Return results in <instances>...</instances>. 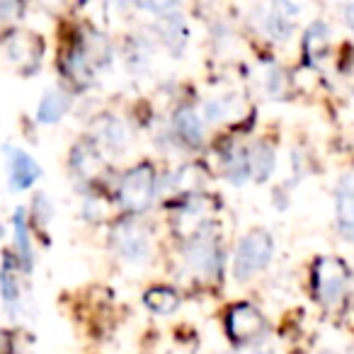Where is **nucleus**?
<instances>
[{"label": "nucleus", "mask_w": 354, "mask_h": 354, "mask_svg": "<svg viewBox=\"0 0 354 354\" xmlns=\"http://www.w3.org/2000/svg\"><path fill=\"white\" fill-rule=\"evenodd\" d=\"M158 35H160L162 44H165L172 54H180L189 39V30H187V25H185L183 15H160Z\"/></svg>", "instance_id": "16"}, {"label": "nucleus", "mask_w": 354, "mask_h": 354, "mask_svg": "<svg viewBox=\"0 0 354 354\" xmlns=\"http://www.w3.org/2000/svg\"><path fill=\"white\" fill-rule=\"evenodd\" d=\"M310 286L318 304H323L325 308H335L337 304H342L349 289L347 265L339 257H320L310 272Z\"/></svg>", "instance_id": "2"}, {"label": "nucleus", "mask_w": 354, "mask_h": 354, "mask_svg": "<svg viewBox=\"0 0 354 354\" xmlns=\"http://www.w3.org/2000/svg\"><path fill=\"white\" fill-rule=\"evenodd\" d=\"M323 354H335V352H323Z\"/></svg>", "instance_id": "29"}, {"label": "nucleus", "mask_w": 354, "mask_h": 354, "mask_svg": "<svg viewBox=\"0 0 354 354\" xmlns=\"http://www.w3.org/2000/svg\"><path fill=\"white\" fill-rule=\"evenodd\" d=\"M133 0H102V8L109 17H124Z\"/></svg>", "instance_id": "24"}, {"label": "nucleus", "mask_w": 354, "mask_h": 354, "mask_svg": "<svg viewBox=\"0 0 354 354\" xmlns=\"http://www.w3.org/2000/svg\"><path fill=\"white\" fill-rule=\"evenodd\" d=\"M6 160H8V180L15 192L35 187L41 180V165L30 156L27 151L15 146H6Z\"/></svg>", "instance_id": "7"}, {"label": "nucleus", "mask_w": 354, "mask_h": 354, "mask_svg": "<svg viewBox=\"0 0 354 354\" xmlns=\"http://www.w3.org/2000/svg\"><path fill=\"white\" fill-rule=\"evenodd\" d=\"M248 162H250V180L255 183H267L277 167V153L274 146L267 141H257L248 151Z\"/></svg>", "instance_id": "12"}, {"label": "nucleus", "mask_w": 354, "mask_h": 354, "mask_svg": "<svg viewBox=\"0 0 354 354\" xmlns=\"http://www.w3.org/2000/svg\"><path fill=\"white\" fill-rule=\"evenodd\" d=\"M133 6H138L146 12H153V15H167L177 6V0H133Z\"/></svg>", "instance_id": "23"}, {"label": "nucleus", "mask_w": 354, "mask_h": 354, "mask_svg": "<svg viewBox=\"0 0 354 354\" xmlns=\"http://www.w3.org/2000/svg\"><path fill=\"white\" fill-rule=\"evenodd\" d=\"M185 260L187 267L194 274L204 277V279H214L221 272V250L214 236L207 231H197L189 241L187 250H185Z\"/></svg>", "instance_id": "6"}, {"label": "nucleus", "mask_w": 354, "mask_h": 354, "mask_svg": "<svg viewBox=\"0 0 354 354\" xmlns=\"http://www.w3.org/2000/svg\"><path fill=\"white\" fill-rule=\"evenodd\" d=\"M107 148L112 153H124L129 146V131L124 127L122 119L104 117L102 122H97V148Z\"/></svg>", "instance_id": "14"}, {"label": "nucleus", "mask_w": 354, "mask_h": 354, "mask_svg": "<svg viewBox=\"0 0 354 354\" xmlns=\"http://www.w3.org/2000/svg\"><path fill=\"white\" fill-rule=\"evenodd\" d=\"M265 90L270 97H284V93H286L284 71L277 68V66H270V68L265 71Z\"/></svg>", "instance_id": "22"}, {"label": "nucleus", "mask_w": 354, "mask_h": 354, "mask_svg": "<svg viewBox=\"0 0 354 354\" xmlns=\"http://www.w3.org/2000/svg\"><path fill=\"white\" fill-rule=\"evenodd\" d=\"M153 197H156V172L148 162L133 165L131 170L124 172L117 187L119 207L131 214H141L151 207Z\"/></svg>", "instance_id": "3"}, {"label": "nucleus", "mask_w": 354, "mask_h": 354, "mask_svg": "<svg viewBox=\"0 0 354 354\" xmlns=\"http://www.w3.org/2000/svg\"><path fill=\"white\" fill-rule=\"evenodd\" d=\"M0 301L12 315L17 313L22 304V289H20V267H17L15 255H3L0 262Z\"/></svg>", "instance_id": "8"}, {"label": "nucleus", "mask_w": 354, "mask_h": 354, "mask_svg": "<svg viewBox=\"0 0 354 354\" xmlns=\"http://www.w3.org/2000/svg\"><path fill=\"white\" fill-rule=\"evenodd\" d=\"M226 333L238 347H252L267 335V320L252 304H236L226 313Z\"/></svg>", "instance_id": "5"}, {"label": "nucleus", "mask_w": 354, "mask_h": 354, "mask_svg": "<svg viewBox=\"0 0 354 354\" xmlns=\"http://www.w3.org/2000/svg\"><path fill=\"white\" fill-rule=\"evenodd\" d=\"M78 3H85V0H78Z\"/></svg>", "instance_id": "30"}, {"label": "nucleus", "mask_w": 354, "mask_h": 354, "mask_svg": "<svg viewBox=\"0 0 354 354\" xmlns=\"http://www.w3.org/2000/svg\"><path fill=\"white\" fill-rule=\"evenodd\" d=\"M342 22L354 32V3H344L342 6Z\"/></svg>", "instance_id": "27"}, {"label": "nucleus", "mask_w": 354, "mask_h": 354, "mask_svg": "<svg viewBox=\"0 0 354 354\" xmlns=\"http://www.w3.org/2000/svg\"><path fill=\"white\" fill-rule=\"evenodd\" d=\"M330 49V27L328 22L315 20L313 25H308L304 37V51L308 56V61H320L325 59Z\"/></svg>", "instance_id": "18"}, {"label": "nucleus", "mask_w": 354, "mask_h": 354, "mask_svg": "<svg viewBox=\"0 0 354 354\" xmlns=\"http://www.w3.org/2000/svg\"><path fill=\"white\" fill-rule=\"evenodd\" d=\"M0 354H6V335L0 333Z\"/></svg>", "instance_id": "28"}, {"label": "nucleus", "mask_w": 354, "mask_h": 354, "mask_svg": "<svg viewBox=\"0 0 354 354\" xmlns=\"http://www.w3.org/2000/svg\"><path fill=\"white\" fill-rule=\"evenodd\" d=\"M335 218L337 228L347 241L354 243V183L342 180L335 192Z\"/></svg>", "instance_id": "10"}, {"label": "nucleus", "mask_w": 354, "mask_h": 354, "mask_svg": "<svg viewBox=\"0 0 354 354\" xmlns=\"http://www.w3.org/2000/svg\"><path fill=\"white\" fill-rule=\"evenodd\" d=\"M257 17H260V30L265 32L270 39L284 41V39H289V35L294 32V22H291L289 17L281 15L274 6L260 10V15Z\"/></svg>", "instance_id": "19"}, {"label": "nucleus", "mask_w": 354, "mask_h": 354, "mask_svg": "<svg viewBox=\"0 0 354 354\" xmlns=\"http://www.w3.org/2000/svg\"><path fill=\"white\" fill-rule=\"evenodd\" d=\"M223 172L231 180V185H245L250 180V162H248V151H243L241 146L231 148L223 156Z\"/></svg>", "instance_id": "20"}, {"label": "nucleus", "mask_w": 354, "mask_h": 354, "mask_svg": "<svg viewBox=\"0 0 354 354\" xmlns=\"http://www.w3.org/2000/svg\"><path fill=\"white\" fill-rule=\"evenodd\" d=\"M143 304L156 315H172L180 308V294L170 286H151L143 294Z\"/></svg>", "instance_id": "17"}, {"label": "nucleus", "mask_w": 354, "mask_h": 354, "mask_svg": "<svg viewBox=\"0 0 354 354\" xmlns=\"http://www.w3.org/2000/svg\"><path fill=\"white\" fill-rule=\"evenodd\" d=\"M20 15V0H0V20H15Z\"/></svg>", "instance_id": "26"}, {"label": "nucleus", "mask_w": 354, "mask_h": 354, "mask_svg": "<svg viewBox=\"0 0 354 354\" xmlns=\"http://www.w3.org/2000/svg\"><path fill=\"white\" fill-rule=\"evenodd\" d=\"M12 236H15V260L22 272L30 274L35 270V248H32L30 226H27V212L22 207L15 209L12 216Z\"/></svg>", "instance_id": "9"}, {"label": "nucleus", "mask_w": 354, "mask_h": 354, "mask_svg": "<svg viewBox=\"0 0 354 354\" xmlns=\"http://www.w3.org/2000/svg\"><path fill=\"white\" fill-rule=\"evenodd\" d=\"M8 56L25 73H30L39 66V41L30 35H12V39L8 41Z\"/></svg>", "instance_id": "13"}, {"label": "nucleus", "mask_w": 354, "mask_h": 354, "mask_svg": "<svg viewBox=\"0 0 354 354\" xmlns=\"http://www.w3.org/2000/svg\"><path fill=\"white\" fill-rule=\"evenodd\" d=\"M172 129H175V136L187 146L197 148L204 143V124L192 107L177 109L175 117H172Z\"/></svg>", "instance_id": "11"}, {"label": "nucleus", "mask_w": 354, "mask_h": 354, "mask_svg": "<svg viewBox=\"0 0 354 354\" xmlns=\"http://www.w3.org/2000/svg\"><path fill=\"white\" fill-rule=\"evenodd\" d=\"M272 6H274L284 17H289L291 22H294L301 12V6L296 3V0H272Z\"/></svg>", "instance_id": "25"}, {"label": "nucleus", "mask_w": 354, "mask_h": 354, "mask_svg": "<svg viewBox=\"0 0 354 354\" xmlns=\"http://www.w3.org/2000/svg\"><path fill=\"white\" fill-rule=\"evenodd\" d=\"M71 109V95H66L64 90H46L44 97L37 104V119L41 124H56L68 114Z\"/></svg>", "instance_id": "15"}, {"label": "nucleus", "mask_w": 354, "mask_h": 354, "mask_svg": "<svg viewBox=\"0 0 354 354\" xmlns=\"http://www.w3.org/2000/svg\"><path fill=\"white\" fill-rule=\"evenodd\" d=\"M112 250L127 265L143 267L153 255L151 233L146 226L136 221H122L112 231Z\"/></svg>", "instance_id": "4"}, {"label": "nucleus", "mask_w": 354, "mask_h": 354, "mask_svg": "<svg viewBox=\"0 0 354 354\" xmlns=\"http://www.w3.org/2000/svg\"><path fill=\"white\" fill-rule=\"evenodd\" d=\"M274 257V238L265 228H252L238 241L236 252H233L231 274L236 281L245 284L252 277L265 272Z\"/></svg>", "instance_id": "1"}, {"label": "nucleus", "mask_w": 354, "mask_h": 354, "mask_svg": "<svg viewBox=\"0 0 354 354\" xmlns=\"http://www.w3.org/2000/svg\"><path fill=\"white\" fill-rule=\"evenodd\" d=\"M238 112H241V107H238L236 97H214L204 104V117L212 124L228 122V119H233V114H238Z\"/></svg>", "instance_id": "21"}]
</instances>
